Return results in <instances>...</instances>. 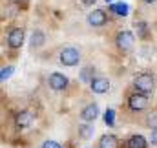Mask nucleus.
<instances>
[{
    "instance_id": "1",
    "label": "nucleus",
    "mask_w": 157,
    "mask_h": 148,
    "mask_svg": "<svg viewBox=\"0 0 157 148\" xmlns=\"http://www.w3.org/2000/svg\"><path fill=\"white\" fill-rule=\"evenodd\" d=\"M133 84H135V88H137L139 93L150 95V93H154V90H155V77L152 73H141V75L135 77Z\"/></svg>"
},
{
    "instance_id": "2",
    "label": "nucleus",
    "mask_w": 157,
    "mask_h": 148,
    "mask_svg": "<svg viewBox=\"0 0 157 148\" xmlns=\"http://www.w3.org/2000/svg\"><path fill=\"white\" fill-rule=\"evenodd\" d=\"M80 60V53L77 48H64L60 51V64L64 66H77Z\"/></svg>"
},
{
    "instance_id": "3",
    "label": "nucleus",
    "mask_w": 157,
    "mask_h": 148,
    "mask_svg": "<svg viewBox=\"0 0 157 148\" xmlns=\"http://www.w3.org/2000/svg\"><path fill=\"white\" fill-rule=\"evenodd\" d=\"M133 42H135V37L132 31H121L115 38V44L121 51H130L133 48Z\"/></svg>"
},
{
    "instance_id": "4",
    "label": "nucleus",
    "mask_w": 157,
    "mask_h": 148,
    "mask_svg": "<svg viewBox=\"0 0 157 148\" xmlns=\"http://www.w3.org/2000/svg\"><path fill=\"white\" fill-rule=\"evenodd\" d=\"M128 106H130V110H133V111L146 110V106H148V97L143 95V93H133V95L128 97Z\"/></svg>"
},
{
    "instance_id": "5",
    "label": "nucleus",
    "mask_w": 157,
    "mask_h": 148,
    "mask_svg": "<svg viewBox=\"0 0 157 148\" xmlns=\"http://www.w3.org/2000/svg\"><path fill=\"white\" fill-rule=\"evenodd\" d=\"M48 84H49L51 90L60 92V90H64V88L68 86V77L62 75V73H51L49 79H48Z\"/></svg>"
},
{
    "instance_id": "6",
    "label": "nucleus",
    "mask_w": 157,
    "mask_h": 148,
    "mask_svg": "<svg viewBox=\"0 0 157 148\" xmlns=\"http://www.w3.org/2000/svg\"><path fill=\"white\" fill-rule=\"evenodd\" d=\"M22 42H24V29H20V28L11 29V33H9V37H7V44H9V48L18 49V48L22 46Z\"/></svg>"
},
{
    "instance_id": "7",
    "label": "nucleus",
    "mask_w": 157,
    "mask_h": 148,
    "mask_svg": "<svg viewBox=\"0 0 157 148\" xmlns=\"http://www.w3.org/2000/svg\"><path fill=\"white\" fill-rule=\"evenodd\" d=\"M106 20H108V17H106V13L102 11V9H93L90 15H88V22L91 24V26H104L106 24Z\"/></svg>"
},
{
    "instance_id": "8",
    "label": "nucleus",
    "mask_w": 157,
    "mask_h": 148,
    "mask_svg": "<svg viewBox=\"0 0 157 148\" xmlns=\"http://www.w3.org/2000/svg\"><path fill=\"white\" fill-rule=\"evenodd\" d=\"M90 84H91V90L95 93H106L110 90V80L106 77H93V80Z\"/></svg>"
},
{
    "instance_id": "9",
    "label": "nucleus",
    "mask_w": 157,
    "mask_h": 148,
    "mask_svg": "<svg viewBox=\"0 0 157 148\" xmlns=\"http://www.w3.org/2000/svg\"><path fill=\"white\" fill-rule=\"evenodd\" d=\"M126 148H148V141L144 139V135L133 134V135H130V139L126 141Z\"/></svg>"
},
{
    "instance_id": "10",
    "label": "nucleus",
    "mask_w": 157,
    "mask_h": 148,
    "mask_svg": "<svg viewBox=\"0 0 157 148\" xmlns=\"http://www.w3.org/2000/svg\"><path fill=\"white\" fill-rule=\"evenodd\" d=\"M97 115H99V106H97L95 103L88 104V106L82 110V113H80L82 121H86V123H91V121H95V119H97Z\"/></svg>"
},
{
    "instance_id": "11",
    "label": "nucleus",
    "mask_w": 157,
    "mask_h": 148,
    "mask_svg": "<svg viewBox=\"0 0 157 148\" xmlns=\"http://www.w3.org/2000/svg\"><path fill=\"white\" fill-rule=\"evenodd\" d=\"M33 121H35V117H33L31 111H20V113L17 115V126H20V128H28V126H31Z\"/></svg>"
},
{
    "instance_id": "12",
    "label": "nucleus",
    "mask_w": 157,
    "mask_h": 148,
    "mask_svg": "<svg viewBox=\"0 0 157 148\" xmlns=\"http://www.w3.org/2000/svg\"><path fill=\"white\" fill-rule=\"evenodd\" d=\"M99 148H119V141L113 134H106L99 139Z\"/></svg>"
},
{
    "instance_id": "13",
    "label": "nucleus",
    "mask_w": 157,
    "mask_h": 148,
    "mask_svg": "<svg viewBox=\"0 0 157 148\" xmlns=\"http://www.w3.org/2000/svg\"><path fill=\"white\" fill-rule=\"evenodd\" d=\"M44 40H46L44 33H42L40 29H37V31H33V33H31V38H29V46H31V48H42Z\"/></svg>"
},
{
    "instance_id": "14",
    "label": "nucleus",
    "mask_w": 157,
    "mask_h": 148,
    "mask_svg": "<svg viewBox=\"0 0 157 148\" xmlns=\"http://www.w3.org/2000/svg\"><path fill=\"white\" fill-rule=\"evenodd\" d=\"M112 9L117 13L119 17H126L128 15V4H124V2H117V4H112Z\"/></svg>"
},
{
    "instance_id": "15",
    "label": "nucleus",
    "mask_w": 157,
    "mask_h": 148,
    "mask_svg": "<svg viewBox=\"0 0 157 148\" xmlns=\"http://www.w3.org/2000/svg\"><path fill=\"white\" fill-rule=\"evenodd\" d=\"M80 80L82 82H91L93 80V68H82L80 70Z\"/></svg>"
},
{
    "instance_id": "16",
    "label": "nucleus",
    "mask_w": 157,
    "mask_h": 148,
    "mask_svg": "<svg viewBox=\"0 0 157 148\" xmlns=\"http://www.w3.org/2000/svg\"><path fill=\"white\" fill-rule=\"evenodd\" d=\"M78 134H82L84 139H90L91 134H93V126H90V123L88 124H82V126H78Z\"/></svg>"
},
{
    "instance_id": "17",
    "label": "nucleus",
    "mask_w": 157,
    "mask_h": 148,
    "mask_svg": "<svg viewBox=\"0 0 157 148\" xmlns=\"http://www.w3.org/2000/svg\"><path fill=\"white\" fill-rule=\"evenodd\" d=\"M13 73H15V68H13V66H6V68H2V70H0V82H4L6 79H9Z\"/></svg>"
},
{
    "instance_id": "18",
    "label": "nucleus",
    "mask_w": 157,
    "mask_h": 148,
    "mask_svg": "<svg viewBox=\"0 0 157 148\" xmlns=\"http://www.w3.org/2000/svg\"><path fill=\"white\" fill-rule=\"evenodd\" d=\"M104 123H106L108 126H113V124H115V111L112 110V108H108L106 113H104Z\"/></svg>"
},
{
    "instance_id": "19",
    "label": "nucleus",
    "mask_w": 157,
    "mask_h": 148,
    "mask_svg": "<svg viewBox=\"0 0 157 148\" xmlns=\"http://www.w3.org/2000/svg\"><path fill=\"white\" fill-rule=\"evenodd\" d=\"M42 148H62V146H60V143L48 139V141H44V143H42Z\"/></svg>"
},
{
    "instance_id": "20",
    "label": "nucleus",
    "mask_w": 157,
    "mask_h": 148,
    "mask_svg": "<svg viewBox=\"0 0 157 148\" xmlns=\"http://www.w3.org/2000/svg\"><path fill=\"white\" fill-rule=\"evenodd\" d=\"M150 143L157 145V128H152V134H150Z\"/></svg>"
},
{
    "instance_id": "21",
    "label": "nucleus",
    "mask_w": 157,
    "mask_h": 148,
    "mask_svg": "<svg viewBox=\"0 0 157 148\" xmlns=\"http://www.w3.org/2000/svg\"><path fill=\"white\" fill-rule=\"evenodd\" d=\"M137 29L141 31V35H143V37L146 35V28H144V24H137Z\"/></svg>"
},
{
    "instance_id": "22",
    "label": "nucleus",
    "mask_w": 157,
    "mask_h": 148,
    "mask_svg": "<svg viewBox=\"0 0 157 148\" xmlns=\"http://www.w3.org/2000/svg\"><path fill=\"white\" fill-rule=\"evenodd\" d=\"M82 4L84 6H91V4H95V0H82Z\"/></svg>"
},
{
    "instance_id": "23",
    "label": "nucleus",
    "mask_w": 157,
    "mask_h": 148,
    "mask_svg": "<svg viewBox=\"0 0 157 148\" xmlns=\"http://www.w3.org/2000/svg\"><path fill=\"white\" fill-rule=\"evenodd\" d=\"M144 2H146V4H152V2H155V0H144Z\"/></svg>"
},
{
    "instance_id": "24",
    "label": "nucleus",
    "mask_w": 157,
    "mask_h": 148,
    "mask_svg": "<svg viewBox=\"0 0 157 148\" xmlns=\"http://www.w3.org/2000/svg\"><path fill=\"white\" fill-rule=\"evenodd\" d=\"M106 2H113V0H106Z\"/></svg>"
},
{
    "instance_id": "25",
    "label": "nucleus",
    "mask_w": 157,
    "mask_h": 148,
    "mask_svg": "<svg viewBox=\"0 0 157 148\" xmlns=\"http://www.w3.org/2000/svg\"><path fill=\"white\" fill-rule=\"evenodd\" d=\"M18 2H22V0H18Z\"/></svg>"
}]
</instances>
